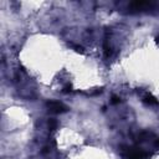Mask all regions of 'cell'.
<instances>
[{
  "instance_id": "obj_1",
  "label": "cell",
  "mask_w": 159,
  "mask_h": 159,
  "mask_svg": "<svg viewBox=\"0 0 159 159\" xmlns=\"http://www.w3.org/2000/svg\"><path fill=\"white\" fill-rule=\"evenodd\" d=\"M122 155L124 159H148L149 154L145 153L143 149L137 148V147H127L123 149Z\"/></svg>"
},
{
  "instance_id": "obj_2",
  "label": "cell",
  "mask_w": 159,
  "mask_h": 159,
  "mask_svg": "<svg viewBox=\"0 0 159 159\" xmlns=\"http://www.w3.org/2000/svg\"><path fill=\"white\" fill-rule=\"evenodd\" d=\"M46 106H47L48 111L52 113H65L68 111V107L65 106L63 103L58 102V101H48L46 103Z\"/></svg>"
},
{
  "instance_id": "obj_3",
  "label": "cell",
  "mask_w": 159,
  "mask_h": 159,
  "mask_svg": "<svg viewBox=\"0 0 159 159\" xmlns=\"http://www.w3.org/2000/svg\"><path fill=\"white\" fill-rule=\"evenodd\" d=\"M143 102H144V103H147V104H149V106H152V104L159 106V102H158V101H155V98H154L153 96H150V94H145V96L143 97Z\"/></svg>"
},
{
  "instance_id": "obj_4",
  "label": "cell",
  "mask_w": 159,
  "mask_h": 159,
  "mask_svg": "<svg viewBox=\"0 0 159 159\" xmlns=\"http://www.w3.org/2000/svg\"><path fill=\"white\" fill-rule=\"evenodd\" d=\"M70 46H71L76 52H78V53H83V47H82V46L76 45V43H73V42H71V43H70Z\"/></svg>"
},
{
  "instance_id": "obj_5",
  "label": "cell",
  "mask_w": 159,
  "mask_h": 159,
  "mask_svg": "<svg viewBox=\"0 0 159 159\" xmlns=\"http://www.w3.org/2000/svg\"><path fill=\"white\" fill-rule=\"evenodd\" d=\"M48 128H50L51 130H55V129L57 128V120L53 119V118L50 119V120H48Z\"/></svg>"
},
{
  "instance_id": "obj_6",
  "label": "cell",
  "mask_w": 159,
  "mask_h": 159,
  "mask_svg": "<svg viewBox=\"0 0 159 159\" xmlns=\"http://www.w3.org/2000/svg\"><path fill=\"white\" fill-rule=\"evenodd\" d=\"M119 101H120L119 97H117V96H113V97H112V103H118Z\"/></svg>"
},
{
  "instance_id": "obj_7",
  "label": "cell",
  "mask_w": 159,
  "mask_h": 159,
  "mask_svg": "<svg viewBox=\"0 0 159 159\" xmlns=\"http://www.w3.org/2000/svg\"><path fill=\"white\" fill-rule=\"evenodd\" d=\"M155 148H159V139L155 140Z\"/></svg>"
}]
</instances>
